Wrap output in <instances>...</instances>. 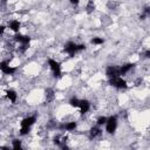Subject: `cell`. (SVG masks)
Returning <instances> with one entry per match:
<instances>
[{
    "label": "cell",
    "instance_id": "cell-1",
    "mask_svg": "<svg viewBox=\"0 0 150 150\" xmlns=\"http://www.w3.org/2000/svg\"><path fill=\"white\" fill-rule=\"evenodd\" d=\"M38 121V117L36 115H29V116H26L25 118L21 120L20 122V129H19V135L20 136H26L29 134L32 127Z\"/></svg>",
    "mask_w": 150,
    "mask_h": 150
},
{
    "label": "cell",
    "instance_id": "cell-2",
    "mask_svg": "<svg viewBox=\"0 0 150 150\" xmlns=\"http://www.w3.org/2000/svg\"><path fill=\"white\" fill-rule=\"evenodd\" d=\"M84 49H86V45L84 43H76L74 41H68L63 46V52L67 55H69V57H74L76 54L81 53Z\"/></svg>",
    "mask_w": 150,
    "mask_h": 150
},
{
    "label": "cell",
    "instance_id": "cell-3",
    "mask_svg": "<svg viewBox=\"0 0 150 150\" xmlns=\"http://www.w3.org/2000/svg\"><path fill=\"white\" fill-rule=\"evenodd\" d=\"M47 64H48V68L52 73V75L55 77V79H60L62 76V69H61V64L57 60L53 59V57H49L47 60Z\"/></svg>",
    "mask_w": 150,
    "mask_h": 150
},
{
    "label": "cell",
    "instance_id": "cell-4",
    "mask_svg": "<svg viewBox=\"0 0 150 150\" xmlns=\"http://www.w3.org/2000/svg\"><path fill=\"white\" fill-rule=\"evenodd\" d=\"M117 127H118V117L116 115H110L108 116L107 118V122L104 124V128H105V131L107 134L109 135H114L117 130Z\"/></svg>",
    "mask_w": 150,
    "mask_h": 150
},
{
    "label": "cell",
    "instance_id": "cell-5",
    "mask_svg": "<svg viewBox=\"0 0 150 150\" xmlns=\"http://www.w3.org/2000/svg\"><path fill=\"white\" fill-rule=\"evenodd\" d=\"M108 83L117 90H124L128 88V82L123 76H115V77L108 79Z\"/></svg>",
    "mask_w": 150,
    "mask_h": 150
},
{
    "label": "cell",
    "instance_id": "cell-6",
    "mask_svg": "<svg viewBox=\"0 0 150 150\" xmlns=\"http://www.w3.org/2000/svg\"><path fill=\"white\" fill-rule=\"evenodd\" d=\"M16 70H18V68L11 66L8 60H1V61H0V71H1L4 75L12 76V75H14V74L16 73Z\"/></svg>",
    "mask_w": 150,
    "mask_h": 150
},
{
    "label": "cell",
    "instance_id": "cell-7",
    "mask_svg": "<svg viewBox=\"0 0 150 150\" xmlns=\"http://www.w3.org/2000/svg\"><path fill=\"white\" fill-rule=\"evenodd\" d=\"M90 108H91V102L89 100H87V98H80V103H79L77 109H79V112L81 115L88 114L89 110H90Z\"/></svg>",
    "mask_w": 150,
    "mask_h": 150
},
{
    "label": "cell",
    "instance_id": "cell-8",
    "mask_svg": "<svg viewBox=\"0 0 150 150\" xmlns=\"http://www.w3.org/2000/svg\"><path fill=\"white\" fill-rule=\"evenodd\" d=\"M136 67V63L134 62H128V63H124L122 66H118V74L120 76H125L128 75L131 70H134Z\"/></svg>",
    "mask_w": 150,
    "mask_h": 150
},
{
    "label": "cell",
    "instance_id": "cell-9",
    "mask_svg": "<svg viewBox=\"0 0 150 150\" xmlns=\"http://www.w3.org/2000/svg\"><path fill=\"white\" fill-rule=\"evenodd\" d=\"M77 125H79V123H77L76 121H69V122H63V123L59 127V129H60V130H62V131L73 132V131H75V130H76Z\"/></svg>",
    "mask_w": 150,
    "mask_h": 150
},
{
    "label": "cell",
    "instance_id": "cell-10",
    "mask_svg": "<svg viewBox=\"0 0 150 150\" xmlns=\"http://www.w3.org/2000/svg\"><path fill=\"white\" fill-rule=\"evenodd\" d=\"M14 41L18 42L19 45H29L32 41V38L29 35L22 34V33H15L14 34Z\"/></svg>",
    "mask_w": 150,
    "mask_h": 150
},
{
    "label": "cell",
    "instance_id": "cell-11",
    "mask_svg": "<svg viewBox=\"0 0 150 150\" xmlns=\"http://www.w3.org/2000/svg\"><path fill=\"white\" fill-rule=\"evenodd\" d=\"M6 27H8L15 34V33H19L20 32V29H21V22L18 19H12V20L8 21V23H7Z\"/></svg>",
    "mask_w": 150,
    "mask_h": 150
},
{
    "label": "cell",
    "instance_id": "cell-12",
    "mask_svg": "<svg viewBox=\"0 0 150 150\" xmlns=\"http://www.w3.org/2000/svg\"><path fill=\"white\" fill-rule=\"evenodd\" d=\"M105 76H107V79L120 76V74H118V66H115V64L107 66V68H105Z\"/></svg>",
    "mask_w": 150,
    "mask_h": 150
},
{
    "label": "cell",
    "instance_id": "cell-13",
    "mask_svg": "<svg viewBox=\"0 0 150 150\" xmlns=\"http://www.w3.org/2000/svg\"><path fill=\"white\" fill-rule=\"evenodd\" d=\"M102 129H101V127H98V125H93L90 129H89V131H88V135H89V138L90 139H95V138H97V137H101L102 136Z\"/></svg>",
    "mask_w": 150,
    "mask_h": 150
},
{
    "label": "cell",
    "instance_id": "cell-14",
    "mask_svg": "<svg viewBox=\"0 0 150 150\" xmlns=\"http://www.w3.org/2000/svg\"><path fill=\"white\" fill-rule=\"evenodd\" d=\"M6 98L8 101H11V103L15 104L18 101V93L14 89H8V90H6Z\"/></svg>",
    "mask_w": 150,
    "mask_h": 150
},
{
    "label": "cell",
    "instance_id": "cell-15",
    "mask_svg": "<svg viewBox=\"0 0 150 150\" xmlns=\"http://www.w3.org/2000/svg\"><path fill=\"white\" fill-rule=\"evenodd\" d=\"M90 43L94 45V46H101V45L104 43V39L103 38H100V36H94V38H91Z\"/></svg>",
    "mask_w": 150,
    "mask_h": 150
},
{
    "label": "cell",
    "instance_id": "cell-16",
    "mask_svg": "<svg viewBox=\"0 0 150 150\" xmlns=\"http://www.w3.org/2000/svg\"><path fill=\"white\" fill-rule=\"evenodd\" d=\"M12 149H15V150H19L22 148V141L19 139V138H14L12 141V145H11Z\"/></svg>",
    "mask_w": 150,
    "mask_h": 150
},
{
    "label": "cell",
    "instance_id": "cell-17",
    "mask_svg": "<svg viewBox=\"0 0 150 150\" xmlns=\"http://www.w3.org/2000/svg\"><path fill=\"white\" fill-rule=\"evenodd\" d=\"M68 103H69V105H70L71 108H76V109H77L79 103H80V98H79V97H76V96H73V97H70V98H69Z\"/></svg>",
    "mask_w": 150,
    "mask_h": 150
},
{
    "label": "cell",
    "instance_id": "cell-18",
    "mask_svg": "<svg viewBox=\"0 0 150 150\" xmlns=\"http://www.w3.org/2000/svg\"><path fill=\"white\" fill-rule=\"evenodd\" d=\"M107 116H103V115H101L100 117H97V120H96V125H98V127H103L104 124H105V122H107Z\"/></svg>",
    "mask_w": 150,
    "mask_h": 150
},
{
    "label": "cell",
    "instance_id": "cell-19",
    "mask_svg": "<svg viewBox=\"0 0 150 150\" xmlns=\"http://www.w3.org/2000/svg\"><path fill=\"white\" fill-rule=\"evenodd\" d=\"M86 11H87V13H93L95 11V4H94V1H91V0L88 1L87 6H86Z\"/></svg>",
    "mask_w": 150,
    "mask_h": 150
},
{
    "label": "cell",
    "instance_id": "cell-20",
    "mask_svg": "<svg viewBox=\"0 0 150 150\" xmlns=\"http://www.w3.org/2000/svg\"><path fill=\"white\" fill-rule=\"evenodd\" d=\"M69 4L73 6H77L80 4V0H69Z\"/></svg>",
    "mask_w": 150,
    "mask_h": 150
},
{
    "label": "cell",
    "instance_id": "cell-21",
    "mask_svg": "<svg viewBox=\"0 0 150 150\" xmlns=\"http://www.w3.org/2000/svg\"><path fill=\"white\" fill-rule=\"evenodd\" d=\"M5 30H6V26L5 25H0V36L5 33Z\"/></svg>",
    "mask_w": 150,
    "mask_h": 150
}]
</instances>
